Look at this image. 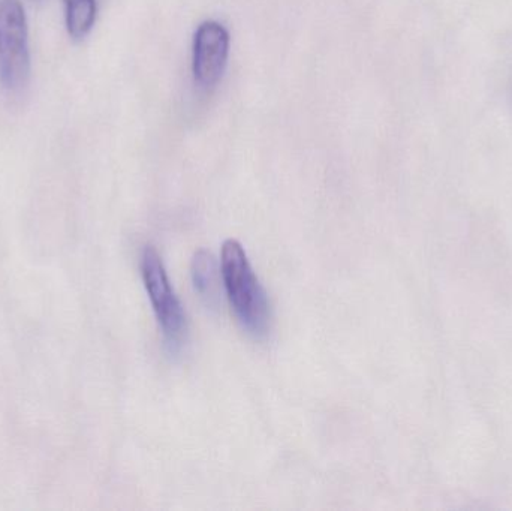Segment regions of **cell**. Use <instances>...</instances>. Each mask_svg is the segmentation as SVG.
<instances>
[{
    "label": "cell",
    "instance_id": "obj_1",
    "mask_svg": "<svg viewBox=\"0 0 512 511\" xmlns=\"http://www.w3.org/2000/svg\"><path fill=\"white\" fill-rule=\"evenodd\" d=\"M221 276L225 293L240 326L262 338L270 327L267 293L255 275L242 243L230 239L222 245Z\"/></svg>",
    "mask_w": 512,
    "mask_h": 511
},
{
    "label": "cell",
    "instance_id": "obj_2",
    "mask_svg": "<svg viewBox=\"0 0 512 511\" xmlns=\"http://www.w3.org/2000/svg\"><path fill=\"white\" fill-rule=\"evenodd\" d=\"M141 275L161 327L165 347L171 354H177L188 338V320L182 303L174 293L162 258L153 246H146L141 255Z\"/></svg>",
    "mask_w": 512,
    "mask_h": 511
},
{
    "label": "cell",
    "instance_id": "obj_3",
    "mask_svg": "<svg viewBox=\"0 0 512 511\" xmlns=\"http://www.w3.org/2000/svg\"><path fill=\"white\" fill-rule=\"evenodd\" d=\"M30 77L29 30L20 0H0V81L18 93Z\"/></svg>",
    "mask_w": 512,
    "mask_h": 511
},
{
    "label": "cell",
    "instance_id": "obj_4",
    "mask_svg": "<svg viewBox=\"0 0 512 511\" xmlns=\"http://www.w3.org/2000/svg\"><path fill=\"white\" fill-rule=\"evenodd\" d=\"M230 54V33L218 21H204L195 33L194 77L203 89L221 81Z\"/></svg>",
    "mask_w": 512,
    "mask_h": 511
},
{
    "label": "cell",
    "instance_id": "obj_5",
    "mask_svg": "<svg viewBox=\"0 0 512 511\" xmlns=\"http://www.w3.org/2000/svg\"><path fill=\"white\" fill-rule=\"evenodd\" d=\"M192 282H194L195 291L200 294L209 305L215 303L218 297V266L216 260L210 252L198 251L192 258Z\"/></svg>",
    "mask_w": 512,
    "mask_h": 511
},
{
    "label": "cell",
    "instance_id": "obj_6",
    "mask_svg": "<svg viewBox=\"0 0 512 511\" xmlns=\"http://www.w3.org/2000/svg\"><path fill=\"white\" fill-rule=\"evenodd\" d=\"M66 29L74 39L89 35L95 24L96 0H65Z\"/></svg>",
    "mask_w": 512,
    "mask_h": 511
},
{
    "label": "cell",
    "instance_id": "obj_7",
    "mask_svg": "<svg viewBox=\"0 0 512 511\" xmlns=\"http://www.w3.org/2000/svg\"><path fill=\"white\" fill-rule=\"evenodd\" d=\"M36 2H38V0H36Z\"/></svg>",
    "mask_w": 512,
    "mask_h": 511
}]
</instances>
